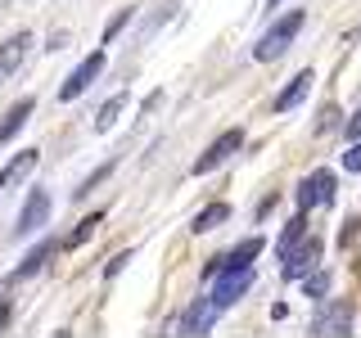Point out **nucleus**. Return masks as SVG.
<instances>
[{
	"label": "nucleus",
	"mask_w": 361,
	"mask_h": 338,
	"mask_svg": "<svg viewBox=\"0 0 361 338\" xmlns=\"http://www.w3.org/2000/svg\"><path fill=\"white\" fill-rule=\"evenodd\" d=\"M298 32H302V9H289L285 18H276V23H271V27L262 32V41L253 45V59H257V63L280 59V54H285L289 45H293V37H298Z\"/></svg>",
	"instance_id": "f257e3e1"
},
{
	"label": "nucleus",
	"mask_w": 361,
	"mask_h": 338,
	"mask_svg": "<svg viewBox=\"0 0 361 338\" xmlns=\"http://www.w3.org/2000/svg\"><path fill=\"white\" fill-rule=\"evenodd\" d=\"M248 289H253V266H235V262H226V257H221V270L212 275L208 298L226 311V307H235V302H240Z\"/></svg>",
	"instance_id": "f03ea898"
},
{
	"label": "nucleus",
	"mask_w": 361,
	"mask_h": 338,
	"mask_svg": "<svg viewBox=\"0 0 361 338\" xmlns=\"http://www.w3.org/2000/svg\"><path fill=\"white\" fill-rule=\"evenodd\" d=\"M348 330H353V302H348V298H325L321 311L312 315V334H321V338H343Z\"/></svg>",
	"instance_id": "7ed1b4c3"
},
{
	"label": "nucleus",
	"mask_w": 361,
	"mask_h": 338,
	"mask_svg": "<svg viewBox=\"0 0 361 338\" xmlns=\"http://www.w3.org/2000/svg\"><path fill=\"white\" fill-rule=\"evenodd\" d=\"M321 253H325V244L316 239V234H302V239L293 244L289 253H280V262H285V280H302V275H312V270L321 266Z\"/></svg>",
	"instance_id": "20e7f679"
},
{
	"label": "nucleus",
	"mask_w": 361,
	"mask_h": 338,
	"mask_svg": "<svg viewBox=\"0 0 361 338\" xmlns=\"http://www.w3.org/2000/svg\"><path fill=\"white\" fill-rule=\"evenodd\" d=\"M244 149V131L240 127H231V131H221L217 140L208 144V149H203L199 158H195V176H208V172H217V167L226 163V158H235Z\"/></svg>",
	"instance_id": "39448f33"
},
{
	"label": "nucleus",
	"mask_w": 361,
	"mask_h": 338,
	"mask_svg": "<svg viewBox=\"0 0 361 338\" xmlns=\"http://www.w3.org/2000/svg\"><path fill=\"white\" fill-rule=\"evenodd\" d=\"M99 73H104V50L86 54V59L77 63L73 73H68V82L59 86V99H63V104H68V99H77L82 90H90V86H95V77H99Z\"/></svg>",
	"instance_id": "423d86ee"
},
{
	"label": "nucleus",
	"mask_w": 361,
	"mask_h": 338,
	"mask_svg": "<svg viewBox=\"0 0 361 338\" xmlns=\"http://www.w3.org/2000/svg\"><path fill=\"white\" fill-rule=\"evenodd\" d=\"M45 221H50V194H45V189H32L27 203H23V212H18L14 239H27V234H37Z\"/></svg>",
	"instance_id": "0eeeda50"
},
{
	"label": "nucleus",
	"mask_w": 361,
	"mask_h": 338,
	"mask_svg": "<svg viewBox=\"0 0 361 338\" xmlns=\"http://www.w3.org/2000/svg\"><path fill=\"white\" fill-rule=\"evenodd\" d=\"M217 315H221V307H217L212 298H195V302L185 307V315H180L176 330L185 334V338H199V334H208L212 325H217Z\"/></svg>",
	"instance_id": "6e6552de"
},
{
	"label": "nucleus",
	"mask_w": 361,
	"mask_h": 338,
	"mask_svg": "<svg viewBox=\"0 0 361 338\" xmlns=\"http://www.w3.org/2000/svg\"><path fill=\"white\" fill-rule=\"evenodd\" d=\"M325 203H334V172H312L298 185V212L325 208Z\"/></svg>",
	"instance_id": "1a4fd4ad"
},
{
	"label": "nucleus",
	"mask_w": 361,
	"mask_h": 338,
	"mask_svg": "<svg viewBox=\"0 0 361 338\" xmlns=\"http://www.w3.org/2000/svg\"><path fill=\"white\" fill-rule=\"evenodd\" d=\"M312 82H316V77H312V68H302L298 77H289V86L276 95V113H289V108H298V104H302V95L312 90Z\"/></svg>",
	"instance_id": "9d476101"
},
{
	"label": "nucleus",
	"mask_w": 361,
	"mask_h": 338,
	"mask_svg": "<svg viewBox=\"0 0 361 338\" xmlns=\"http://www.w3.org/2000/svg\"><path fill=\"white\" fill-rule=\"evenodd\" d=\"M32 108H37V99H18L14 108L5 113V118H0V144H9L14 140V135L27 127V118H32Z\"/></svg>",
	"instance_id": "9b49d317"
},
{
	"label": "nucleus",
	"mask_w": 361,
	"mask_h": 338,
	"mask_svg": "<svg viewBox=\"0 0 361 338\" xmlns=\"http://www.w3.org/2000/svg\"><path fill=\"white\" fill-rule=\"evenodd\" d=\"M27 45H32V37H27V32H18V37H9L5 45H0V73H18V63L23 59H27Z\"/></svg>",
	"instance_id": "f8f14e48"
},
{
	"label": "nucleus",
	"mask_w": 361,
	"mask_h": 338,
	"mask_svg": "<svg viewBox=\"0 0 361 338\" xmlns=\"http://www.w3.org/2000/svg\"><path fill=\"white\" fill-rule=\"evenodd\" d=\"M226 221H231V203H208V208L190 221V230H195V234H208V230H217V225H226Z\"/></svg>",
	"instance_id": "ddd939ff"
},
{
	"label": "nucleus",
	"mask_w": 361,
	"mask_h": 338,
	"mask_svg": "<svg viewBox=\"0 0 361 338\" xmlns=\"http://www.w3.org/2000/svg\"><path fill=\"white\" fill-rule=\"evenodd\" d=\"M50 253H54V244H50V239H45V244H37V248H32V253H27V257L18 262L14 280H27V275H37V270H41L45 262H50Z\"/></svg>",
	"instance_id": "4468645a"
},
{
	"label": "nucleus",
	"mask_w": 361,
	"mask_h": 338,
	"mask_svg": "<svg viewBox=\"0 0 361 338\" xmlns=\"http://www.w3.org/2000/svg\"><path fill=\"white\" fill-rule=\"evenodd\" d=\"M302 234H307V212H298V217H293L285 230H280V239H276V253H289L293 244L302 239Z\"/></svg>",
	"instance_id": "2eb2a0df"
},
{
	"label": "nucleus",
	"mask_w": 361,
	"mask_h": 338,
	"mask_svg": "<svg viewBox=\"0 0 361 338\" xmlns=\"http://www.w3.org/2000/svg\"><path fill=\"white\" fill-rule=\"evenodd\" d=\"M127 108V95H113V99H104V108L95 113V131H109L113 122H118V113Z\"/></svg>",
	"instance_id": "dca6fc26"
},
{
	"label": "nucleus",
	"mask_w": 361,
	"mask_h": 338,
	"mask_svg": "<svg viewBox=\"0 0 361 338\" xmlns=\"http://www.w3.org/2000/svg\"><path fill=\"white\" fill-rule=\"evenodd\" d=\"M257 253H262V239L253 234V239H244L231 257H226V262H235V266H253V257H257Z\"/></svg>",
	"instance_id": "f3484780"
},
{
	"label": "nucleus",
	"mask_w": 361,
	"mask_h": 338,
	"mask_svg": "<svg viewBox=\"0 0 361 338\" xmlns=\"http://www.w3.org/2000/svg\"><path fill=\"white\" fill-rule=\"evenodd\" d=\"M302 289H307V298H325L330 293V270L316 266V275H302Z\"/></svg>",
	"instance_id": "a211bd4d"
},
{
	"label": "nucleus",
	"mask_w": 361,
	"mask_h": 338,
	"mask_svg": "<svg viewBox=\"0 0 361 338\" xmlns=\"http://www.w3.org/2000/svg\"><path fill=\"white\" fill-rule=\"evenodd\" d=\"M32 167H37V149H23V154L14 158V167H5V172H9V180H23Z\"/></svg>",
	"instance_id": "6ab92c4d"
},
{
	"label": "nucleus",
	"mask_w": 361,
	"mask_h": 338,
	"mask_svg": "<svg viewBox=\"0 0 361 338\" xmlns=\"http://www.w3.org/2000/svg\"><path fill=\"white\" fill-rule=\"evenodd\" d=\"M99 221H104V217H99V212H95V217H86V221H82V225H77V230H73V234H68V248H77V244H86V239H90V234H95V225H99Z\"/></svg>",
	"instance_id": "aec40b11"
},
{
	"label": "nucleus",
	"mask_w": 361,
	"mask_h": 338,
	"mask_svg": "<svg viewBox=\"0 0 361 338\" xmlns=\"http://www.w3.org/2000/svg\"><path fill=\"white\" fill-rule=\"evenodd\" d=\"M343 172H361V140L348 144V154H343Z\"/></svg>",
	"instance_id": "412c9836"
},
{
	"label": "nucleus",
	"mask_w": 361,
	"mask_h": 338,
	"mask_svg": "<svg viewBox=\"0 0 361 338\" xmlns=\"http://www.w3.org/2000/svg\"><path fill=\"white\" fill-rule=\"evenodd\" d=\"M343 131H348V140H361V108L353 113V118H348V127H343Z\"/></svg>",
	"instance_id": "4be33fe9"
},
{
	"label": "nucleus",
	"mask_w": 361,
	"mask_h": 338,
	"mask_svg": "<svg viewBox=\"0 0 361 338\" xmlns=\"http://www.w3.org/2000/svg\"><path fill=\"white\" fill-rule=\"evenodd\" d=\"M127 262H131V253H118V257H113V262H109V270H104V275L113 280V275H118V270H122V266H127Z\"/></svg>",
	"instance_id": "5701e85b"
},
{
	"label": "nucleus",
	"mask_w": 361,
	"mask_h": 338,
	"mask_svg": "<svg viewBox=\"0 0 361 338\" xmlns=\"http://www.w3.org/2000/svg\"><path fill=\"white\" fill-rule=\"evenodd\" d=\"M127 18H131V9H122V14L109 23V32H104V37H118V32H122V23H127Z\"/></svg>",
	"instance_id": "b1692460"
},
{
	"label": "nucleus",
	"mask_w": 361,
	"mask_h": 338,
	"mask_svg": "<svg viewBox=\"0 0 361 338\" xmlns=\"http://www.w3.org/2000/svg\"><path fill=\"white\" fill-rule=\"evenodd\" d=\"M353 234H357V221H348V225H343V230H338V244H343V248H348V244H353Z\"/></svg>",
	"instance_id": "393cba45"
},
{
	"label": "nucleus",
	"mask_w": 361,
	"mask_h": 338,
	"mask_svg": "<svg viewBox=\"0 0 361 338\" xmlns=\"http://www.w3.org/2000/svg\"><path fill=\"white\" fill-rule=\"evenodd\" d=\"M9 320V307H5V302H0V325H5Z\"/></svg>",
	"instance_id": "a878e982"
},
{
	"label": "nucleus",
	"mask_w": 361,
	"mask_h": 338,
	"mask_svg": "<svg viewBox=\"0 0 361 338\" xmlns=\"http://www.w3.org/2000/svg\"><path fill=\"white\" fill-rule=\"evenodd\" d=\"M9 185V172H0V189H5Z\"/></svg>",
	"instance_id": "bb28decb"
},
{
	"label": "nucleus",
	"mask_w": 361,
	"mask_h": 338,
	"mask_svg": "<svg viewBox=\"0 0 361 338\" xmlns=\"http://www.w3.org/2000/svg\"><path fill=\"white\" fill-rule=\"evenodd\" d=\"M271 9H276V0H271Z\"/></svg>",
	"instance_id": "cd10ccee"
}]
</instances>
